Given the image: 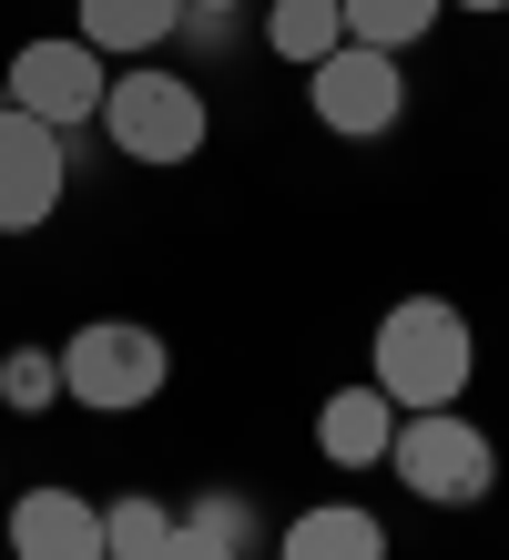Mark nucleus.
Returning a JSON list of instances; mask_svg holds the SVG:
<instances>
[{
	"label": "nucleus",
	"instance_id": "39448f33",
	"mask_svg": "<svg viewBox=\"0 0 509 560\" xmlns=\"http://www.w3.org/2000/svg\"><path fill=\"white\" fill-rule=\"evenodd\" d=\"M0 92L31 113V122H51L61 143L82 133V122H102V92H113V61H102L82 31H42V42H21L11 51V72H0Z\"/></svg>",
	"mask_w": 509,
	"mask_h": 560
},
{
	"label": "nucleus",
	"instance_id": "7ed1b4c3",
	"mask_svg": "<svg viewBox=\"0 0 509 560\" xmlns=\"http://www.w3.org/2000/svg\"><path fill=\"white\" fill-rule=\"evenodd\" d=\"M163 377H174V347H163V326H143V316H92V326L61 337V398L92 408V418L153 408Z\"/></svg>",
	"mask_w": 509,
	"mask_h": 560
},
{
	"label": "nucleus",
	"instance_id": "20e7f679",
	"mask_svg": "<svg viewBox=\"0 0 509 560\" xmlns=\"http://www.w3.org/2000/svg\"><path fill=\"white\" fill-rule=\"evenodd\" d=\"M387 469L407 479V500H428V510H479L499 489V448H489V428L459 418V408H407L397 439H387Z\"/></svg>",
	"mask_w": 509,
	"mask_h": 560
},
{
	"label": "nucleus",
	"instance_id": "9b49d317",
	"mask_svg": "<svg viewBox=\"0 0 509 560\" xmlns=\"http://www.w3.org/2000/svg\"><path fill=\"white\" fill-rule=\"evenodd\" d=\"M184 31V0H82V42L102 61H143Z\"/></svg>",
	"mask_w": 509,
	"mask_h": 560
},
{
	"label": "nucleus",
	"instance_id": "423d86ee",
	"mask_svg": "<svg viewBox=\"0 0 509 560\" xmlns=\"http://www.w3.org/2000/svg\"><path fill=\"white\" fill-rule=\"evenodd\" d=\"M305 103L336 143H378L407 122V61L397 51H367V42H336L316 72H305Z\"/></svg>",
	"mask_w": 509,
	"mask_h": 560
},
{
	"label": "nucleus",
	"instance_id": "ddd939ff",
	"mask_svg": "<svg viewBox=\"0 0 509 560\" xmlns=\"http://www.w3.org/2000/svg\"><path fill=\"white\" fill-rule=\"evenodd\" d=\"M336 42H347V11H336V0H276V11H265V51L296 61V72H316Z\"/></svg>",
	"mask_w": 509,
	"mask_h": 560
},
{
	"label": "nucleus",
	"instance_id": "dca6fc26",
	"mask_svg": "<svg viewBox=\"0 0 509 560\" xmlns=\"http://www.w3.org/2000/svg\"><path fill=\"white\" fill-rule=\"evenodd\" d=\"M0 408L11 418H51L61 408V347H11L0 357Z\"/></svg>",
	"mask_w": 509,
	"mask_h": 560
},
{
	"label": "nucleus",
	"instance_id": "f257e3e1",
	"mask_svg": "<svg viewBox=\"0 0 509 560\" xmlns=\"http://www.w3.org/2000/svg\"><path fill=\"white\" fill-rule=\"evenodd\" d=\"M468 368H479V337H468V316L449 295H397L378 316V347H367V377L387 387V408H459Z\"/></svg>",
	"mask_w": 509,
	"mask_h": 560
},
{
	"label": "nucleus",
	"instance_id": "6e6552de",
	"mask_svg": "<svg viewBox=\"0 0 509 560\" xmlns=\"http://www.w3.org/2000/svg\"><path fill=\"white\" fill-rule=\"evenodd\" d=\"M11 560H102V500H82V489H21L11 500Z\"/></svg>",
	"mask_w": 509,
	"mask_h": 560
},
{
	"label": "nucleus",
	"instance_id": "a211bd4d",
	"mask_svg": "<svg viewBox=\"0 0 509 560\" xmlns=\"http://www.w3.org/2000/svg\"><path fill=\"white\" fill-rule=\"evenodd\" d=\"M184 11H245V0H184Z\"/></svg>",
	"mask_w": 509,
	"mask_h": 560
},
{
	"label": "nucleus",
	"instance_id": "4468645a",
	"mask_svg": "<svg viewBox=\"0 0 509 560\" xmlns=\"http://www.w3.org/2000/svg\"><path fill=\"white\" fill-rule=\"evenodd\" d=\"M174 530H184V510H163L153 489H123V500H102V560H153Z\"/></svg>",
	"mask_w": 509,
	"mask_h": 560
},
{
	"label": "nucleus",
	"instance_id": "6ab92c4d",
	"mask_svg": "<svg viewBox=\"0 0 509 560\" xmlns=\"http://www.w3.org/2000/svg\"><path fill=\"white\" fill-rule=\"evenodd\" d=\"M449 11H509V0H449Z\"/></svg>",
	"mask_w": 509,
	"mask_h": 560
},
{
	"label": "nucleus",
	"instance_id": "1a4fd4ad",
	"mask_svg": "<svg viewBox=\"0 0 509 560\" xmlns=\"http://www.w3.org/2000/svg\"><path fill=\"white\" fill-rule=\"evenodd\" d=\"M387 439H397V408H387L378 377H367V387H326V408H316L326 469H387Z\"/></svg>",
	"mask_w": 509,
	"mask_h": 560
},
{
	"label": "nucleus",
	"instance_id": "2eb2a0df",
	"mask_svg": "<svg viewBox=\"0 0 509 560\" xmlns=\"http://www.w3.org/2000/svg\"><path fill=\"white\" fill-rule=\"evenodd\" d=\"M184 530H204V540L234 550V560H255L265 510H255V489H194V500H184Z\"/></svg>",
	"mask_w": 509,
	"mask_h": 560
},
{
	"label": "nucleus",
	"instance_id": "f03ea898",
	"mask_svg": "<svg viewBox=\"0 0 509 560\" xmlns=\"http://www.w3.org/2000/svg\"><path fill=\"white\" fill-rule=\"evenodd\" d=\"M102 133H113L123 163L174 174V163H194L215 143V103H204V82L163 72V61H132V72H113V92H102Z\"/></svg>",
	"mask_w": 509,
	"mask_h": 560
},
{
	"label": "nucleus",
	"instance_id": "f8f14e48",
	"mask_svg": "<svg viewBox=\"0 0 509 560\" xmlns=\"http://www.w3.org/2000/svg\"><path fill=\"white\" fill-rule=\"evenodd\" d=\"M347 11V42H367V51H418L438 21H449V0H336Z\"/></svg>",
	"mask_w": 509,
	"mask_h": 560
},
{
	"label": "nucleus",
	"instance_id": "0eeeda50",
	"mask_svg": "<svg viewBox=\"0 0 509 560\" xmlns=\"http://www.w3.org/2000/svg\"><path fill=\"white\" fill-rule=\"evenodd\" d=\"M61 184H72L61 133L31 122L11 92H0V235H42V224L61 214Z\"/></svg>",
	"mask_w": 509,
	"mask_h": 560
},
{
	"label": "nucleus",
	"instance_id": "9d476101",
	"mask_svg": "<svg viewBox=\"0 0 509 560\" xmlns=\"http://www.w3.org/2000/svg\"><path fill=\"white\" fill-rule=\"evenodd\" d=\"M276 560H387V520L357 500H316L276 530Z\"/></svg>",
	"mask_w": 509,
	"mask_h": 560
},
{
	"label": "nucleus",
	"instance_id": "f3484780",
	"mask_svg": "<svg viewBox=\"0 0 509 560\" xmlns=\"http://www.w3.org/2000/svg\"><path fill=\"white\" fill-rule=\"evenodd\" d=\"M153 560H234V550H215V540H204V530H174V540H163Z\"/></svg>",
	"mask_w": 509,
	"mask_h": 560
}]
</instances>
